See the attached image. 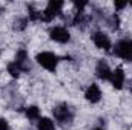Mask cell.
Returning a JSON list of instances; mask_svg holds the SVG:
<instances>
[{
  "label": "cell",
  "instance_id": "11",
  "mask_svg": "<svg viewBox=\"0 0 132 130\" xmlns=\"http://www.w3.org/2000/svg\"><path fill=\"white\" fill-rule=\"evenodd\" d=\"M37 129L38 130H55L54 121L49 118H40L37 123Z\"/></svg>",
  "mask_w": 132,
  "mask_h": 130
},
{
  "label": "cell",
  "instance_id": "10",
  "mask_svg": "<svg viewBox=\"0 0 132 130\" xmlns=\"http://www.w3.org/2000/svg\"><path fill=\"white\" fill-rule=\"evenodd\" d=\"M85 98H86L89 103H98L100 98H101V90H100V87L97 84H91V86L86 89Z\"/></svg>",
  "mask_w": 132,
  "mask_h": 130
},
{
  "label": "cell",
  "instance_id": "6",
  "mask_svg": "<svg viewBox=\"0 0 132 130\" xmlns=\"http://www.w3.org/2000/svg\"><path fill=\"white\" fill-rule=\"evenodd\" d=\"M92 40H94V44L98 49H104V51H109L111 49V38L104 32H101V31L95 32L94 37H92Z\"/></svg>",
  "mask_w": 132,
  "mask_h": 130
},
{
  "label": "cell",
  "instance_id": "1",
  "mask_svg": "<svg viewBox=\"0 0 132 130\" xmlns=\"http://www.w3.org/2000/svg\"><path fill=\"white\" fill-rule=\"evenodd\" d=\"M52 113H54V118H55V121L60 124V126H71V123H72V119H74V113H72V110L69 109V106L66 104V103H62V104H59V106H55L54 109H52Z\"/></svg>",
  "mask_w": 132,
  "mask_h": 130
},
{
  "label": "cell",
  "instance_id": "9",
  "mask_svg": "<svg viewBox=\"0 0 132 130\" xmlns=\"http://www.w3.org/2000/svg\"><path fill=\"white\" fill-rule=\"evenodd\" d=\"M111 83H112V86H114L115 89H121V87H123V84H125V72H123L121 67H117V69L112 72V75H111Z\"/></svg>",
  "mask_w": 132,
  "mask_h": 130
},
{
  "label": "cell",
  "instance_id": "12",
  "mask_svg": "<svg viewBox=\"0 0 132 130\" xmlns=\"http://www.w3.org/2000/svg\"><path fill=\"white\" fill-rule=\"evenodd\" d=\"M26 116H28V119H31V121L40 119V110H38V107H35V106L28 107V109H26Z\"/></svg>",
  "mask_w": 132,
  "mask_h": 130
},
{
  "label": "cell",
  "instance_id": "7",
  "mask_svg": "<svg viewBox=\"0 0 132 130\" xmlns=\"http://www.w3.org/2000/svg\"><path fill=\"white\" fill-rule=\"evenodd\" d=\"M15 64L19 66L22 70H25V72L31 69L29 58H28V52H26L25 49H20V51H17V54H15Z\"/></svg>",
  "mask_w": 132,
  "mask_h": 130
},
{
  "label": "cell",
  "instance_id": "5",
  "mask_svg": "<svg viewBox=\"0 0 132 130\" xmlns=\"http://www.w3.org/2000/svg\"><path fill=\"white\" fill-rule=\"evenodd\" d=\"M49 37H51V40H54L57 43H68L71 40V34H69V31L65 26H54V28H51Z\"/></svg>",
  "mask_w": 132,
  "mask_h": 130
},
{
  "label": "cell",
  "instance_id": "21",
  "mask_svg": "<svg viewBox=\"0 0 132 130\" xmlns=\"http://www.w3.org/2000/svg\"><path fill=\"white\" fill-rule=\"evenodd\" d=\"M131 5H132V2H131Z\"/></svg>",
  "mask_w": 132,
  "mask_h": 130
},
{
  "label": "cell",
  "instance_id": "17",
  "mask_svg": "<svg viewBox=\"0 0 132 130\" xmlns=\"http://www.w3.org/2000/svg\"><path fill=\"white\" fill-rule=\"evenodd\" d=\"M0 130H9L8 121H6L5 118H0Z\"/></svg>",
  "mask_w": 132,
  "mask_h": 130
},
{
  "label": "cell",
  "instance_id": "19",
  "mask_svg": "<svg viewBox=\"0 0 132 130\" xmlns=\"http://www.w3.org/2000/svg\"><path fill=\"white\" fill-rule=\"evenodd\" d=\"M94 130H103V129H100V127H97V129H94Z\"/></svg>",
  "mask_w": 132,
  "mask_h": 130
},
{
  "label": "cell",
  "instance_id": "13",
  "mask_svg": "<svg viewBox=\"0 0 132 130\" xmlns=\"http://www.w3.org/2000/svg\"><path fill=\"white\" fill-rule=\"evenodd\" d=\"M6 69H8V73H9L11 77H14V78H19V77H20V72H22V69L15 64V61H14V63H9Z\"/></svg>",
  "mask_w": 132,
  "mask_h": 130
},
{
  "label": "cell",
  "instance_id": "15",
  "mask_svg": "<svg viewBox=\"0 0 132 130\" xmlns=\"http://www.w3.org/2000/svg\"><path fill=\"white\" fill-rule=\"evenodd\" d=\"M28 11H29V20H32V22L42 20V12H40V11H37L34 6L28 5Z\"/></svg>",
  "mask_w": 132,
  "mask_h": 130
},
{
  "label": "cell",
  "instance_id": "16",
  "mask_svg": "<svg viewBox=\"0 0 132 130\" xmlns=\"http://www.w3.org/2000/svg\"><path fill=\"white\" fill-rule=\"evenodd\" d=\"M26 23H28L26 18H17V20L14 22V28H15L17 31H23V29L26 28Z\"/></svg>",
  "mask_w": 132,
  "mask_h": 130
},
{
  "label": "cell",
  "instance_id": "18",
  "mask_svg": "<svg viewBox=\"0 0 132 130\" xmlns=\"http://www.w3.org/2000/svg\"><path fill=\"white\" fill-rule=\"evenodd\" d=\"M126 5H128V2H115V9H123V8H126Z\"/></svg>",
  "mask_w": 132,
  "mask_h": 130
},
{
  "label": "cell",
  "instance_id": "20",
  "mask_svg": "<svg viewBox=\"0 0 132 130\" xmlns=\"http://www.w3.org/2000/svg\"><path fill=\"white\" fill-rule=\"evenodd\" d=\"M0 12H2V8H0Z\"/></svg>",
  "mask_w": 132,
  "mask_h": 130
},
{
  "label": "cell",
  "instance_id": "3",
  "mask_svg": "<svg viewBox=\"0 0 132 130\" xmlns=\"http://www.w3.org/2000/svg\"><path fill=\"white\" fill-rule=\"evenodd\" d=\"M114 52L117 57L126 60V61H132V40L129 38H123L120 40L115 48H114Z\"/></svg>",
  "mask_w": 132,
  "mask_h": 130
},
{
  "label": "cell",
  "instance_id": "14",
  "mask_svg": "<svg viewBox=\"0 0 132 130\" xmlns=\"http://www.w3.org/2000/svg\"><path fill=\"white\" fill-rule=\"evenodd\" d=\"M108 25H109V28L111 29H118V26H120V17L117 15V14H112L109 18H108Z\"/></svg>",
  "mask_w": 132,
  "mask_h": 130
},
{
  "label": "cell",
  "instance_id": "8",
  "mask_svg": "<svg viewBox=\"0 0 132 130\" xmlns=\"http://www.w3.org/2000/svg\"><path fill=\"white\" fill-rule=\"evenodd\" d=\"M95 72H97V77H98L100 80H111V75H112V70L109 69V66L108 63L104 61V60H100L98 63H97V69H95Z\"/></svg>",
  "mask_w": 132,
  "mask_h": 130
},
{
  "label": "cell",
  "instance_id": "4",
  "mask_svg": "<svg viewBox=\"0 0 132 130\" xmlns=\"http://www.w3.org/2000/svg\"><path fill=\"white\" fill-rule=\"evenodd\" d=\"M62 8H63V2H60V0H51L48 3L46 9L42 12V20L43 22H51L54 17H57L62 12Z\"/></svg>",
  "mask_w": 132,
  "mask_h": 130
},
{
  "label": "cell",
  "instance_id": "2",
  "mask_svg": "<svg viewBox=\"0 0 132 130\" xmlns=\"http://www.w3.org/2000/svg\"><path fill=\"white\" fill-rule=\"evenodd\" d=\"M35 60L42 67H45L49 72H54L57 69V64H59V57L52 52H38Z\"/></svg>",
  "mask_w": 132,
  "mask_h": 130
}]
</instances>
